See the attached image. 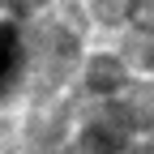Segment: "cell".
I'll list each match as a JSON object with an SVG mask.
<instances>
[{
  "instance_id": "obj_1",
  "label": "cell",
  "mask_w": 154,
  "mask_h": 154,
  "mask_svg": "<svg viewBox=\"0 0 154 154\" xmlns=\"http://www.w3.org/2000/svg\"><path fill=\"white\" fill-rule=\"evenodd\" d=\"M13 60H17V43H13V30H0V82L9 77Z\"/></svg>"
}]
</instances>
